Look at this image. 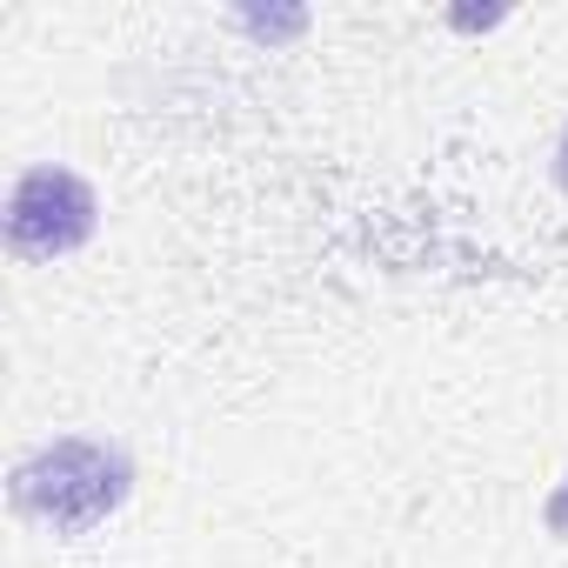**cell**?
Instances as JSON below:
<instances>
[{
    "label": "cell",
    "mask_w": 568,
    "mask_h": 568,
    "mask_svg": "<svg viewBox=\"0 0 568 568\" xmlns=\"http://www.w3.org/2000/svg\"><path fill=\"white\" fill-rule=\"evenodd\" d=\"M555 181L568 187V128H561V141H555Z\"/></svg>",
    "instance_id": "obj_6"
},
{
    "label": "cell",
    "mask_w": 568,
    "mask_h": 568,
    "mask_svg": "<svg viewBox=\"0 0 568 568\" xmlns=\"http://www.w3.org/2000/svg\"><path fill=\"white\" fill-rule=\"evenodd\" d=\"M541 521H548V535H561V541H568V481H555V495L541 501Z\"/></svg>",
    "instance_id": "obj_4"
},
{
    "label": "cell",
    "mask_w": 568,
    "mask_h": 568,
    "mask_svg": "<svg viewBox=\"0 0 568 568\" xmlns=\"http://www.w3.org/2000/svg\"><path fill=\"white\" fill-rule=\"evenodd\" d=\"M241 28L254 34V41H302L308 34V8H241Z\"/></svg>",
    "instance_id": "obj_3"
},
{
    "label": "cell",
    "mask_w": 568,
    "mask_h": 568,
    "mask_svg": "<svg viewBox=\"0 0 568 568\" xmlns=\"http://www.w3.org/2000/svg\"><path fill=\"white\" fill-rule=\"evenodd\" d=\"M8 495L28 521H41L54 535H88L128 508L134 455L121 442H101V435H54L14 462Z\"/></svg>",
    "instance_id": "obj_1"
},
{
    "label": "cell",
    "mask_w": 568,
    "mask_h": 568,
    "mask_svg": "<svg viewBox=\"0 0 568 568\" xmlns=\"http://www.w3.org/2000/svg\"><path fill=\"white\" fill-rule=\"evenodd\" d=\"M448 21H455V28H495V21H501V8H481V14H475V8H462V14H448Z\"/></svg>",
    "instance_id": "obj_5"
},
{
    "label": "cell",
    "mask_w": 568,
    "mask_h": 568,
    "mask_svg": "<svg viewBox=\"0 0 568 568\" xmlns=\"http://www.w3.org/2000/svg\"><path fill=\"white\" fill-rule=\"evenodd\" d=\"M101 227V194L88 174L41 161L8 187V247L21 261H61L74 247H88Z\"/></svg>",
    "instance_id": "obj_2"
}]
</instances>
